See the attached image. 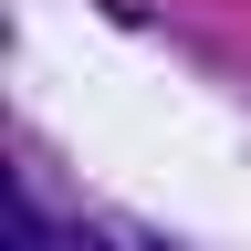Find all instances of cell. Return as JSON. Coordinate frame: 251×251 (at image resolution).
<instances>
[{
	"mask_svg": "<svg viewBox=\"0 0 251 251\" xmlns=\"http://www.w3.org/2000/svg\"><path fill=\"white\" fill-rule=\"evenodd\" d=\"M11 251H42V209L31 199H11Z\"/></svg>",
	"mask_w": 251,
	"mask_h": 251,
	"instance_id": "1",
	"label": "cell"
}]
</instances>
